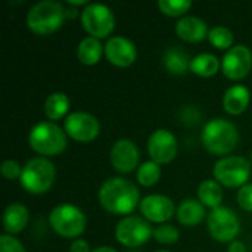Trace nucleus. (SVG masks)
<instances>
[{"label": "nucleus", "mask_w": 252, "mask_h": 252, "mask_svg": "<svg viewBox=\"0 0 252 252\" xmlns=\"http://www.w3.org/2000/svg\"><path fill=\"white\" fill-rule=\"evenodd\" d=\"M28 219H30V213L27 207L18 202L10 204L6 207L3 213V227L7 232V235H16L27 227Z\"/></svg>", "instance_id": "obj_19"}, {"label": "nucleus", "mask_w": 252, "mask_h": 252, "mask_svg": "<svg viewBox=\"0 0 252 252\" xmlns=\"http://www.w3.org/2000/svg\"><path fill=\"white\" fill-rule=\"evenodd\" d=\"M65 15H66V18H75L78 15V10L77 9H65Z\"/></svg>", "instance_id": "obj_37"}, {"label": "nucleus", "mask_w": 252, "mask_h": 252, "mask_svg": "<svg viewBox=\"0 0 252 252\" xmlns=\"http://www.w3.org/2000/svg\"><path fill=\"white\" fill-rule=\"evenodd\" d=\"M131 252H139V251H131Z\"/></svg>", "instance_id": "obj_40"}, {"label": "nucleus", "mask_w": 252, "mask_h": 252, "mask_svg": "<svg viewBox=\"0 0 252 252\" xmlns=\"http://www.w3.org/2000/svg\"><path fill=\"white\" fill-rule=\"evenodd\" d=\"M103 53L105 46H102V43L97 38L90 35L83 38L77 47V58L84 65H96L102 59Z\"/></svg>", "instance_id": "obj_22"}, {"label": "nucleus", "mask_w": 252, "mask_h": 252, "mask_svg": "<svg viewBox=\"0 0 252 252\" xmlns=\"http://www.w3.org/2000/svg\"><path fill=\"white\" fill-rule=\"evenodd\" d=\"M65 7L55 0H41L27 13V25L37 35H49L58 31L65 21Z\"/></svg>", "instance_id": "obj_3"}, {"label": "nucleus", "mask_w": 252, "mask_h": 252, "mask_svg": "<svg viewBox=\"0 0 252 252\" xmlns=\"http://www.w3.org/2000/svg\"><path fill=\"white\" fill-rule=\"evenodd\" d=\"M69 252H92L90 251V245L87 244V241L84 239H75L71 247H69Z\"/></svg>", "instance_id": "obj_33"}, {"label": "nucleus", "mask_w": 252, "mask_h": 252, "mask_svg": "<svg viewBox=\"0 0 252 252\" xmlns=\"http://www.w3.org/2000/svg\"><path fill=\"white\" fill-rule=\"evenodd\" d=\"M161 165L154 161H145L137 168V182L143 188H151L157 185L161 179Z\"/></svg>", "instance_id": "obj_26"}, {"label": "nucleus", "mask_w": 252, "mask_h": 252, "mask_svg": "<svg viewBox=\"0 0 252 252\" xmlns=\"http://www.w3.org/2000/svg\"><path fill=\"white\" fill-rule=\"evenodd\" d=\"M198 201L204 207H210L211 210L221 207L223 202V188L217 180H204L198 186Z\"/></svg>", "instance_id": "obj_23"}, {"label": "nucleus", "mask_w": 252, "mask_h": 252, "mask_svg": "<svg viewBox=\"0 0 252 252\" xmlns=\"http://www.w3.org/2000/svg\"><path fill=\"white\" fill-rule=\"evenodd\" d=\"M208 40L210 43L216 47V49H220V50H229L233 47V43H235V35L233 32L227 28V27H214L213 30H210L208 32Z\"/></svg>", "instance_id": "obj_27"}, {"label": "nucleus", "mask_w": 252, "mask_h": 252, "mask_svg": "<svg viewBox=\"0 0 252 252\" xmlns=\"http://www.w3.org/2000/svg\"><path fill=\"white\" fill-rule=\"evenodd\" d=\"M0 252H27L24 245L12 235H1L0 236Z\"/></svg>", "instance_id": "obj_31"}, {"label": "nucleus", "mask_w": 252, "mask_h": 252, "mask_svg": "<svg viewBox=\"0 0 252 252\" xmlns=\"http://www.w3.org/2000/svg\"><path fill=\"white\" fill-rule=\"evenodd\" d=\"M220 68H221V62L219 61L216 55H211V53L196 55L190 61V72L202 78H210L216 75Z\"/></svg>", "instance_id": "obj_24"}, {"label": "nucleus", "mask_w": 252, "mask_h": 252, "mask_svg": "<svg viewBox=\"0 0 252 252\" xmlns=\"http://www.w3.org/2000/svg\"><path fill=\"white\" fill-rule=\"evenodd\" d=\"M22 168L19 162L13 161V159H6L1 162L0 165V171H1V176L6 179V180H16V179H21V174H22Z\"/></svg>", "instance_id": "obj_30"}, {"label": "nucleus", "mask_w": 252, "mask_h": 252, "mask_svg": "<svg viewBox=\"0 0 252 252\" xmlns=\"http://www.w3.org/2000/svg\"><path fill=\"white\" fill-rule=\"evenodd\" d=\"M56 176L55 165L44 157H37L30 159L24 168L19 179L21 186L32 195H41L50 190Z\"/></svg>", "instance_id": "obj_5"}, {"label": "nucleus", "mask_w": 252, "mask_h": 252, "mask_svg": "<svg viewBox=\"0 0 252 252\" xmlns=\"http://www.w3.org/2000/svg\"><path fill=\"white\" fill-rule=\"evenodd\" d=\"M49 223L56 235L65 239H74L86 230L87 220L78 207L71 204H61L52 210Z\"/></svg>", "instance_id": "obj_6"}, {"label": "nucleus", "mask_w": 252, "mask_h": 252, "mask_svg": "<svg viewBox=\"0 0 252 252\" xmlns=\"http://www.w3.org/2000/svg\"><path fill=\"white\" fill-rule=\"evenodd\" d=\"M66 3L69 6H81V4H87L86 0H66Z\"/></svg>", "instance_id": "obj_36"}, {"label": "nucleus", "mask_w": 252, "mask_h": 252, "mask_svg": "<svg viewBox=\"0 0 252 252\" xmlns=\"http://www.w3.org/2000/svg\"><path fill=\"white\" fill-rule=\"evenodd\" d=\"M251 161H252V152H251Z\"/></svg>", "instance_id": "obj_39"}, {"label": "nucleus", "mask_w": 252, "mask_h": 252, "mask_svg": "<svg viewBox=\"0 0 252 252\" xmlns=\"http://www.w3.org/2000/svg\"><path fill=\"white\" fill-rule=\"evenodd\" d=\"M227 252H247V247H245V244L241 242V241H233V242L229 245Z\"/></svg>", "instance_id": "obj_34"}, {"label": "nucleus", "mask_w": 252, "mask_h": 252, "mask_svg": "<svg viewBox=\"0 0 252 252\" xmlns=\"http://www.w3.org/2000/svg\"><path fill=\"white\" fill-rule=\"evenodd\" d=\"M190 58L189 55L180 47H170L165 50L162 63L165 69L173 75H185L190 71Z\"/></svg>", "instance_id": "obj_21"}, {"label": "nucleus", "mask_w": 252, "mask_h": 252, "mask_svg": "<svg viewBox=\"0 0 252 252\" xmlns=\"http://www.w3.org/2000/svg\"><path fill=\"white\" fill-rule=\"evenodd\" d=\"M139 208H140L142 216L148 221H154V223H159V224L168 221L176 213L174 202L168 196L159 195V193L145 196L140 201Z\"/></svg>", "instance_id": "obj_15"}, {"label": "nucleus", "mask_w": 252, "mask_h": 252, "mask_svg": "<svg viewBox=\"0 0 252 252\" xmlns=\"http://www.w3.org/2000/svg\"><path fill=\"white\" fill-rule=\"evenodd\" d=\"M68 111H69V97L62 92H55L49 94V97L44 102V115L52 123L63 117L66 118Z\"/></svg>", "instance_id": "obj_25"}, {"label": "nucleus", "mask_w": 252, "mask_h": 252, "mask_svg": "<svg viewBox=\"0 0 252 252\" xmlns=\"http://www.w3.org/2000/svg\"><path fill=\"white\" fill-rule=\"evenodd\" d=\"M154 239L158 242V244H162V245H173L179 241L180 238V233L179 230L171 226V224H159L158 227L154 229Z\"/></svg>", "instance_id": "obj_29"}, {"label": "nucleus", "mask_w": 252, "mask_h": 252, "mask_svg": "<svg viewBox=\"0 0 252 252\" xmlns=\"http://www.w3.org/2000/svg\"><path fill=\"white\" fill-rule=\"evenodd\" d=\"M28 143L35 154L44 158L55 157L65 151L66 133L52 121H41L32 126L28 136Z\"/></svg>", "instance_id": "obj_4"}, {"label": "nucleus", "mask_w": 252, "mask_h": 252, "mask_svg": "<svg viewBox=\"0 0 252 252\" xmlns=\"http://www.w3.org/2000/svg\"><path fill=\"white\" fill-rule=\"evenodd\" d=\"M158 7L164 15L177 18V16H183L186 12H189V9L192 7V1H189V0H159Z\"/></svg>", "instance_id": "obj_28"}, {"label": "nucleus", "mask_w": 252, "mask_h": 252, "mask_svg": "<svg viewBox=\"0 0 252 252\" xmlns=\"http://www.w3.org/2000/svg\"><path fill=\"white\" fill-rule=\"evenodd\" d=\"M157 252H170V251H165V250H159V251H157Z\"/></svg>", "instance_id": "obj_38"}, {"label": "nucleus", "mask_w": 252, "mask_h": 252, "mask_svg": "<svg viewBox=\"0 0 252 252\" xmlns=\"http://www.w3.org/2000/svg\"><path fill=\"white\" fill-rule=\"evenodd\" d=\"M176 34L179 38L189 41V43H198L204 38H208V27L205 21L196 16H183L176 24Z\"/></svg>", "instance_id": "obj_17"}, {"label": "nucleus", "mask_w": 252, "mask_h": 252, "mask_svg": "<svg viewBox=\"0 0 252 252\" xmlns=\"http://www.w3.org/2000/svg\"><path fill=\"white\" fill-rule=\"evenodd\" d=\"M251 93L248 87L242 84H235L223 96V109L230 115H239L245 112L250 106Z\"/></svg>", "instance_id": "obj_18"}, {"label": "nucleus", "mask_w": 252, "mask_h": 252, "mask_svg": "<svg viewBox=\"0 0 252 252\" xmlns=\"http://www.w3.org/2000/svg\"><path fill=\"white\" fill-rule=\"evenodd\" d=\"M177 220L185 227L198 226L205 217V208L198 199H183L177 207Z\"/></svg>", "instance_id": "obj_20"}, {"label": "nucleus", "mask_w": 252, "mask_h": 252, "mask_svg": "<svg viewBox=\"0 0 252 252\" xmlns=\"http://www.w3.org/2000/svg\"><path fill=\"white\" fill-rule=\"evenodd\" d=\"M111 164L115 171L128 174L140 167V152L134 142L130 139H120L114 143L109 154Z\"/></svg>", "instance_id": "obj_14"}, {"label": "nucleus", "mask_w": 252, "mask_h": 252, "mask_svg": "<svg viewBox=\"0 0 252 252\" xmlns=\"http://www.w3.org/2000/svg\"><path fill=\"white\" fill-rule=\"evenodd\" d=\"M208 232L217 242H233L241 230V221L236 213L229 207H219L211 210L207 217Z\"/></svg>", "instance_id": "obj_8"}, {"label": "nucleus", "mask_w": 252, "mask_h": 252, "mask_svg": "<svg viewBox=\"0 0 252 252\" xmlns=\"http://www.w3.org/2000/svg\"><path fill=\"white\" fill-rule=\"evenodd\" d=\"M105 56L109 63L118 68H127L137 59V49L134 43L123 35L108 38L105 44Z\"/></svg>", "instance_id": "obj_16"}, {"label": "nucleus", "mask_w": 252, "mask_h": 252, "mask_svg": "<svg viewBox=\"0 0 252 252\" xmlns=\"http://www.w3.org/2000/svg\"><path fill=\"white\" fill-rule=\"evenodd\" d=\"M92 252H118L117 250H114L112 247H97L94 248Z\"/></svg>", "instance_id": "obj_35"}, {"label": "nucleus", "mask_w": 252, "mask_h": 252, "mask_svg": "<svg viewBox=\"0 0 252 252\" xmlns=\"http://www.w3.org/2000/svg\"><path fill=\"white\" fill-rule=\"evenodd\" d=\"M152 235L154 230L149 221L137 216L124 217L115 227V239L127 248H137L146 244Z\"/></svg>", "instance_id": "obj_10"}, {"label": "nucleus", "mask_w": 252, "mask_h": 252, "mask_svg": "<svg viewBox=\"0 0 252 252\" xmlns=\"http://www.w3.org/2000/svg\"><path fill=\"white\" fill-rule=\"evenodd\" d=\"M252 68V52L245 44H236L229 49L221 59V72L233 81L244 80Z\"/></svg>", "instance_id": "obj_12"}, {"label": "nucleus", "mask_w": 252, "mask_h": 252, "mask_svg": "<svg viewBox=\"0 0 252 252\" xmlns=\"http://www.w3.org/2000/svg\"><path fill=\"white\" fill-rule=\"evenodd\" d=\"M201 140L210 154L224 158L236 149L239 131L233 123L223 118H213L204 126Z\"/></svg>", "instance_id": "obj_2"}, {"label": "nucleus", "mask_w": 252, "mask_h": 252, "mask_svg": "<svg viewBox=\"0 0 252 252\" xmlns=\"http://www.w3.org/2000/svg\"><path fill=\"white\" fill-rule=\"evenodd\" d=\"M213 174L221 186L242 188L251 176V165L244 157L229 155L216 162Z\"/></svg>", "instance_id": "obj_7"}, {"label": "nucleus", "mask_w": 252, "mask_h": 252, "mask_svg": "<svg viewBox=\"0 0 252 252\" xmlns=\"http://www.w3.org/2000/svg\"><path fill=\"white\" fill-rule=\"evenodd\" d=\"M177 139L170 130L158 128L148 139V154L151 161L159 165L170 164L177 157Z\"/></svg>", "instance_id": "obj_13"}, {"label": "nucleus", "mask_w": 252, "mask_h": 252, "mask_svg": "<svg viewBox=\"0 0 252 252\" xmlns=\"http://www.w3.org/2000/svg\"><path fill=\"white\" fill-rule=\"evenodd\" d=\"M102 208L115 216L128 217L140 205V193L134 183L123 177H111L99 189Z\"/></svg>", "instance_id": "obj_1"}, {"label": "nucleus", "mask_w": 252, "mask_h": 252, "mask_svg": "<svg viewBox=\"0 0 252 252\" xmlns=\"http://www.w3.org/2000/svg\"><path fill=\"white\" fill-rule=\"evenodd\" d=\"M63 130L72 140L80 143H90L99 136L100 124L94 115L77 111L68 114L63 123Z\"/></svg>", "instance_id": "obj_11"}, {"label": "nucleus", "mask_w": 252, "mask_h": 252, "mask_svg": "<svg viewBox=\"0 0 252 252\" xmlns=\"http://www.w3.org/2000/svg\"><path fill=\"white\" fill-rule=\"evenodd\" d=\"M81 25L90 37L100 40L114 31L115 16L108 6L100 3H89L81 12Z\"/></svg>", "instance_id": "obj_9"}, {"label": "nucleus", "mask_w": 252, "mask_h": 252, "mask_svg": "<svg viewBox=\"0 0 252 252\" xmlns=\"http://www.w3.org/2000/svg\"><path fill=\"white\" fill-rule=\"evenodd\" d=\"M238 204L239 207L247 211V213H252V183H247L245 186H242L238 190Z\"/></svg>", "instance_id": "obj_32"}]
</instances>
